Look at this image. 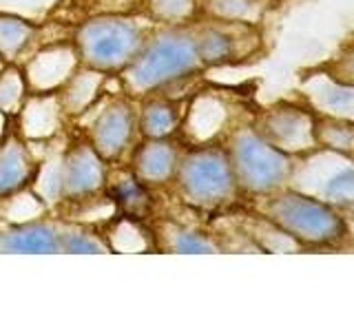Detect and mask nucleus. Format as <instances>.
I'll use <instances>...</instances> for the list:
<instances>
[{
    "instance_id": "f3484780",
    "label": "nucleus",
    "mask_w": 354,
    "mask_h": 332,
    "mask_svg": "<svg viewBox=\"0 0 354 332\" xmlns=\"http://www.w3.org/2000/svg\"><path fill=\"white\" fill-rule=\"evenodd\" d=\"M106 243L111 250L118 252H147L155 246L149 232L142 228V221L127 215H115L106 232Z\"/></svg>"
},
{
    "instance_id": "dca6fc26",
    "label": "nucleus",
    "mask_w": 354,
    "mask_h": 332,
    "mask_svg": "<svg viewBox=\"0 0 354 332\" xmlns=\"http://www.w3.org/2000/svg\"><path fill=\"white\" fill-rule=\"evenodd\" d=\"M180 120L177 104L169 98H149L138 111V131L142 138H171Z\"/></svg>"
},
{
    "instance_id": "7ed1b4c3",
    "label": "nucleus",
    "mask_w": 354,
    "mask_h": 332,
    "mask_svg": "<svg viewBox=\"0 0 354 332\" xmlns=\"http://www.w3.org/2000/svg\"><path fill=\"white\" fill-rule=\"evenodd\" d=\"M151 29L131 14H95L75 27L71 42L80 64L120 75L140 53Z\"/></svg>"
},
{
    "instance_id": "2eb2a0df",
    "label": "nucleus",
    "mask_w": 354,
    "mask_h": 332,
    "mask_svg": "<svg viewBox=\"0 0 354 332\" xmlns=\"http://www.w3.org/2000/svg\"><path fill=\"white\" fill-rule=\"evenodd\" d=\"M38 36V25L18 14L0 11V60L5 64H16L20 55L33 44Z\"/></svg>"
},
{
    "instance_id": "4468645a",
    "label": "nucleus",
    "mask_w": 354,
    "mask_h": 332,
    "mask_svg": "<svg viewBox=\"0 0 354 332\" xmlns=\"http://www.w3.org/2000/svg\"><path fill=\"white\" fill-rule=\"evenodd\" d=\"M104 191L120 215H127L138 221H144L151 215V208H153L151 193H149L151 188L144 186L138 177L133 175L131 169L124 175H120L115 182L106 180Z\"/></svg>"
},
{
    "instance_id": "ddd939ff",
    "label": "nucleus",
    "mask_w": 354,
    "mask_h": 332,
    "mask_svg": "<svg viewBox=\"0 0 354 332\" xmlns=\"http://www.w3.org/2000/svg\"><path fill=\"white\" fill-rule=\"evenodd\" d=\"M104 82H106V73H100L84 64L77 66V69L66 77V82L55 91L64 116H69V118L84 116L86 111L97 102L100 95L104 93Z\"/></svg>"
},
{
    "instance_id": "4be33fe9",
    "label": "nucleus",
    "mask_w": 354,
    "mask_h": 332,
    "mask_svg": "<svg viewBox=\"0 0 354 332\" xmlns=\"http://www.w3.org/2000/svg\"><path fill=\"white\" fill-rule=\"evenodd\" d=\"M166 246L173 252H213L215 246L210 243L206 237H202L199 232L195 230H188V228H173L166 237Z\"/></svg>"
},
{
    "instance_id": "f257e3e1",
    "label": "nucleus",
    "mask_w": 354,
    "mask_h": 332,
    "mask_svg": "<svg viewBox=\"0 0 354 332\" xmlns=\"http://www.w3.org/2000/svg\"><path fill=\"white\" fill-rule=\"evenodd\" d=\"M204 66L197 29L186 25L153 27L140 53L118 77L129 98H144L184 82Z\"/></svg>"
},
{
    "instance_id": "412c9836",
    "label": "nucleus",
    "mask_w": 354,
    "mask_h": 332,
    "mask_svg": "<svg viewBox=\"0 0 354 332\" xmlns=\"http://www.w3.org/2000/svg\"><path fill=\"white\" fill-rule=\"evenodd\" d=\"M232 47H235L232 38L217 27H206L197 31V49L204 64H217L228 60L232 55Z\"/></svg>"
},
{
    "instance_id": "423d86ee",
    "label": "nucleus",
    "mask_w": 354,
    "mask_h": 332,
    "mask_svg": "<svg viewBox=\"0 0 354 332\" xmlns=\"http://www.w3.org/2000/svg\"><path fill=\"white\" fill-rule=\"evenodd\" d=\"M230 166L237 186L252 193H266L279 184L286 173V160L261 138L243 131L232 140Z\"/></svg>"
},
{
    "instance_id": "20e7f679",
    "label": "nucleus",
    "mask_w": 354,
    "mask_h": 332,
    "mask_svg": "<svg viewBox=\"0 0 354 332\" xmlns=\"http://www.w3.org/2000/svg\"><path fill=\"white\" fill-rule=\"evenodd\" d=\"M173 180L184 202L195 208L224 204L237 188L228 153L213 147L191 149L180 155Z\"/></svg>"
},
{
    "instance_id": "393cba45",
    "label": "nucleus",
    "mask_w": 354,
    "mask_h": 332,
    "mask_svg": "<svg viewBox=\"0 0 354 332\" xmlns=\"http://www.w3.org/2000/svg\"><path fill=\"white\" fill-rule=\"evenodd\" d=\"M3 66H5V62H3V60H0V69H3Z\"/></svg>"
},
{
    "instance_id": "f03ea898",
    "label": "nucleus",
    "mask_w": 354,
    "mask_h": 332,
    "mask_svg": "<svg viewBox=\"0 0 354 332\" xmlns=\"http://www.w3.org/2000/svg\"><path fill=\"white\" fill-rule=\"evenodd\" d=\"M109 169L88 140L71 142L53 158L40 162L31 191L44 204H84L104 191Z\"/></svg>"
},
{
    "instance_id": "aec40b11",
    "label": "nucleus",
    "mask_w": 354,
    "mask_h": 332,
    "mask_svg": "<svg viewBox=\"0 0 354 332\" xmlns=\"http://www.w3.org/2000/svg\"><path fill=\"white\" fill-rule=\"evenodd\" d=\"M153 25H186L193 18L197 0H142Z\"/></svg>"
},
{
    "instance_id": "a211bd4d",
    "label": "nucleus",
    "mask_w": 354,
    "mask_h": 332,
    "mask_svg": "<svg viewBox=\"0 0 354 332\" xmlns=\"http://www.w3.org/2000/svg\"><path fill=\"white\" fill-rule=\"evenodd\" d=\"M60 250L71 252V255H100V252H111L109 243L104 237H100L88 226L80 224H64L60 226Z\"/></svg>"
},
{
    "instance_id": "9d476101",
    "label": "nucleus",
    "mask_w": 354,
    "mask_h": 332,
    "mask_svg": "<svg viewBox=\"0 0 354 332\" xmlns=\"http://www.w3.org/2000/svg\"><path fill=\"white\" fill-rule=\"evenodd\" d=\"M180 155L171 138H142L138 147H133L129 169L144 186L155 188L173 180Z\"/></svg>"
},
{
    "instance_id": "6e6552de",
    "label": "nucleus",
    "mask_w": 354,
    "mask_h": 332,
    "mask_svg": "<svg viewBox=\"0 0 354 332\" xmlns=\"http://www.w3.org/2000/svg\"><path fill=\"white\" fill-rule=\"evenodd\" d=\"M40 169V162L33 158L29 142L18 131L5 129L0 138V202L31 188Z\"/></svg>"
},
{
    "instance_id": "1a4fd4ad",
    "label": "nucleus",
    "mask_w": 354,
    "mask_h": 332,
    "mask_svg": "<svg viewBox=\"0 0 354 332\" xmlns=\"http://www.w3.org/2000/svg\"><path fill=\"white\" fill-rule=\"evenodd\" d=\"M270 217L281 228L295 232L304 239H326L335 232V219L326 208H321L306 197L286 195L270 204Z\"/></svg>"
},
{
    "instance_id": "5701e85b",
    "label": "nucleus",
    "mask_w": 354,
    "mask_h": 332,
    "mask_svg": "<svg viewBox=\"0 0 354 332\" xmlns=\"http://www.w3.org/2000/svg\"><path fill=\"white\" fill-rule=\"evenodd\" d=\"M53 7H58V0H0V11H9V14L29 18L36 25Z\"/></svg>"
},
{
    "instance_id": "f8f14e48",
    "label": "nucleus",
    "mask_w": 354,
    "mask_h": 332,
    "mask_svg": "<svg viewBox=\"0 0 354 332\" xmlns=\"http://www.w3.org/2000/svg\"><path fill=\"white\" fill-rule=\"evenodd\" d=\"M18 133L27 142L51 140L60 131L64 111L55 91L49 93H27L18 111Z\"/></svg>"
},
{
    "instance_id": "b1692460",
    "label": "nucleus",
    "mask_w": 354,
    "mask_h": 332,
    "mask_svg": "<svg viewBox=\"0 0 354 332\" xmlns=\"http://www.w3.org/2000/svg\"><path fill=\"white\" fill-rule=\"evenodd\" d=\"M5 129H7V116H3V113H0V138H3Z\"/></svg>"
},
{
    "instance_id": "9b49d317",
    "label": "nucleus",
    "mask_w": 354,
    "mask_h": 332,
    "mask_svg": "<svg viewBox=\"0 0 354 332\" xmlns=\"http://www.w3.org/2000/svg\"><path fill=\"white\" fill-rule=\"evenodd\" d=\"M0 252L14 255H55L60 250V224L47 219H29L0 230Z\"/></svg>"
},
{
    "instance_id": "0eeeda50",
    "label": "nucleus",
    "mask_w": 354,
    "mask_h": 332,
    "mask_svg": "<svg viewBox=\"0 0 354 332\" xmlns=\"http://www.w3.org/2000/svg\"><path fill=\"white\" fill-rule=\"evenodd\" d=\"M77 66H80V58L73 42H53L33 53L22 73H25L29 93H49L58 91Z\"/></svg>"
},
{
    "instance_id": "39448f33",
    "label": "nucleus",
    "mask_w": 354,
    "mask_h": 332,
    "mask_svg": "<svg viewBox=\"0 0 354 332\" xmlns=\"http://www.w3.org/2000/svg\"><path fill=\"white\" fill-rule=\"evenodd\" d=\"M95 113L86 124V140L106 164L118 162L133 149L138 136V111L129 95H111L91 107Z\"/></svg>"
},
{
    "instance_id": "6ab92c4d",
    "label": "nucleus",
    "mask_w": 354,
    "mask_h": 332,
    "mask_svg": "<svg viewBox=\"0 0 354 332\" xmlns=\"http://www.w3.org/2000/svg\"><path fill=\"white\" fill-rule=\"evenodd\" d=\"M29 93L25 73L16 64H5L0 69V113L16 116Z\"/></svg>"
}]
</instances>
